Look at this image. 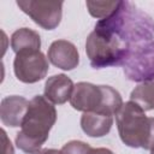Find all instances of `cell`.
I'll list each match as a JSON object with an SVG mask.
<instances>
[{"label": "cell", "mask_w": 154, "mask_h": 154, "mask_svg": "<svg viewBox=\"0 0 154 154\" xmlns=\"http://www.w3.org/2000/svg\"><path fill=\"white\" fill-rule=\"evenodd\" d=\"M55 120L57 111L53 103L42 95L34 96L29 102L20 131L16 136L17 147L28 154L40 150L47 141Z\"/></svg>", "instance_id": "obj_1"}, {"label": "cell", "mask_w": 154, "mask_h": 154, "mask_svg": "<svg viewBox=\"0 0 154 154\" xmlns=\"http://www.w3.org/2000/svg\"><path fill=\"white\" fill-rule=\"evenodd\" d=\"M71 106L81 112H95L106 116H116L123 106L118 90L109 85H96L88 82L75 84L70 97Z\"/></svg>", "instance_id": "obj_3"}, {"label": "cell", "mask_w": 154, "mask_h": 154, "mask_svg": "<svg viewBox=\"0 0 154 154\" xmlns=\"http://www.w3.org/2000/svg\"><path fill=\"white\" fill-rule=\"evenodd\" d=\"M85 52L94 69L122 65L130 48L114 34L95 29L85 41Z\"/></svg>", "instance_id": "obj_4"}, {"label": "cell", "mask_w": 154, "mask_h": 154, "mask_svg": "<svg viewBox=\"0 0 154 154\" xmlns=\"http://www.w3.org/2000/svg\"><path fill=\"white\" fill-rule=\"evenodd\" d=\"M75 84L70 77L64 73L48 77L45 83V97L54 105H63L70 101Z\"/></svg>", "instance_id": "obj_10"}, {"label": "cell", "mask_w": 154, "mask_h": 154, "mask_svg": "<svg viewBox=\"0 0 154 154\" xmlns=\"http://www.w3.org/2000/svg\"><path fill=\"white\" fill-rule=\"evenodd\" d=\"M13 71L18 81L23 83H36L43 79L48 72V60L38 51L18 52L13 60Z\"/></svg>", "instance_id": "obj_6"}, {"label": "cell", "mask_w": 154, "mask_h": 154, "mask_svg": "<svg viewBox=\"0 0 154 154\" xmlns=\"http://www.w3.org/2000/svg\"><path fill=\"white\" fill-rule=\"evenodd\" d=\"M91 149L93 148L88 143L73 140L65 143L60 150L63 154H90Z\"/></svg>", "instance_id": "obj_15"}, {"label": "cell", "mask_w": 154, "mask_h": 154, "mask_svg": "<svg viewBox=\"0 0 154 154\" xmlns=\"http://www.w3.org/2000/svg\"><path fill=\"white\" fill-rule=\"evenodd\" d=\"M120 1H87L85 6L94 18L103 19L111 16L119 6Z\"/></svg>", "instance_id": "obj_14"}, {"label": "cell", "mask_w": 154, "mask_h": 154, "mask_svg": "<svg viewBox=\"0 0 154 154\" xmlns=\"http://www.w3.org/2000/svg\"><path fill=\"white\" fill-rule=\"evenodd\" d=\"M125 76L134 82L154 79V42H146L134 47L122 64Z\"/></svg>", "instance_id": "obj_5"}, {"label": "cell", "mask_w": 154, "mask_h": 154, "mask_svg": "<svg viewBox=\"0 0 154 154\" xmlns=\"http://www.w3.org/2000/svg\"><path fill=\"white\" fill-rule=\"evenodd\" d=\"M40 47L41 37L32 29L20 28L11 35V48L16 54L22 51H38Z\"/></svg>", "instance_id": "obj_12"}, {"label": "cell", "mask_w": 154, "mask_h": 154, "mask_svg": "<svg viewBox=\"0 0 154 154\" xmlns=\"http://www.w3.org/2000/svg\"><path fill=\"white\" fill-rule=\"evenodd\" d=\"M29 102L30 101L19 95H11L4 97L0 103L1 123L11 128L20 126L28 112Z\"/></svg>", "instance_id": "obj_9"}, {"label": "cell", "mask_w": 154, "mask_h": 154, "mask_svg": "<svg viewBox=\"0 0 154 154\" xmlns=\"http://www.w3.org/2000/svg\"><path fill=\"white\" fill-rule=\"evenodd\" d=\"M150 154H154V149H152V150H150Z\"/></svg>", "instance_id": "obj_19"}, {"label": "cell", "mask_w": 154, "mask_h": 154, "mask_svg": "<svg viewBox=\"0 0 154 154\" xmlns=\"http://www.w3.org/2000/svg\"><path fill=\"white\" fill-rule=\"evenodd\" d=\"M116 122L119 137L125 146L154 149V117H147L137 103L134 101L123 103L116 114Z\"/></svg>", "instance_id": "obj_2"}, {"label": "cell", "mask_w": 154, "mask_h": 154, "mask_svg": "<svg viewBox=\"0 0 154 154\" xmlns=\"http://www.w3.org/2000/svg\"><path fill=\"white\" fill-rule=\"evenodd\" d=\"M90 154H114V153L107 148H93Z\"/></svg>", "instance_id": "obj_18"}, {"label": "cell", "mask_w": 154, "mask_h": 154, "mask_svg": "<svg viewBox=\"0 0 154 154\" xmlns=\"http://www.w3.org/2000/svg\"><path fill=\"white\" fill-rule=\"evenodd\" d=\"M48 60L64 71L73 70L79 64V54L76 46L67 40L53 41L47 53Z\"/></svg>", "instance_id": "obj_8"}, {"label": "cell", "mask_w": 154, "mask_h": 154, "mask_svg": "<svg viewBox=\"0 0 154 154\" xmlns=\"http://www.w3.org/2000/svg\"><path fill=\"white\" fill-rule=\"evenodd\" d=\"M63 1L18 0V7L45 30L55 29L63 17Z\"/></svg>", "instance_id": "obj_7"}, {"label": "cell", "mask_w": 154, "mask_h": 154, "mask_svg": "<svg viewBox=\"0 0 154 154\" xmlns=\"http://www.w3.org/2000/svg\"><path fill=\"white\" fill-rule=\"evenodd\" d=\"M34 154H63V153H61V150H58V149H48V148H46V149H40V150L35 152Z\"/></svg>", "instance_id": "obj_17"}, {"label": "cell", "mask_w": 154, "mask_h": 154, "mask_svg": "<svg viewBox=\"0 0 154 154\" xmlns=\"http://www.w3.org/2000/svg\"><path fill=\"white\" fill-rule=\"evenodd\" d=\"M1 135H2V142H4V154H14L13 146H12V143H11L10 138L7 137L4 129L1 130Z\"/></svg>", "instance_id": "obj_16"}, {"label": "cell", "mask_w": 154, "mask_h": 154, "mask_svg": "<svg viewBox=\"0 0 154 154\" xmlns=\"http://www.w3.org/2000/svg\"><path fill=\"white\" fill-rule=\"evenodd\" d=\"M130 101L137 103L144 112L154 109V79L135 87L130 94Z\"/></svg>", "instance_id": "obj_13"}, {"label": "cell", "mask_w": 154, "mask_h": 154, "mask_svg": "<svg viewBox=\"0 0 154 154\" xmlns=\"http://www.w3.org/2000/svg\"><path fill=\"white\" fill-rule=\"evenodd\" d=\"M113 125V117L95 113L84 112L81 117V128L89 137H102L111 131Z\"/></svg>", "instance_id": "obj_11"}]
</instances>
